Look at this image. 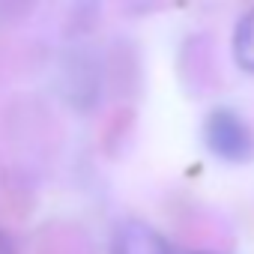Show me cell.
I'll list each match as a JSON object with an SVG mask.
<instances>
[{"label":"cell","instance_id":"obj_1","mask_svg":"<svg viewBox=\"0 0 254 254\" xmlns=\"http://www.w3.org/2000/svg\"><path fill=\"white\" fill-rule=\"evenodd\" d=\"M203 138L209 153L224 162H248L254 156V135L248 129V123L230 108H215L206 117Z\"/></svg>","mask_w":254,"mask_h":254},{"label":"cell","instance_id":"obj_2","mask_svg":"<svg viewBox=\"0 0 254 254\" xmlns=\"http://www.w3.org/2000/svg\"><path fill=\"white\" fill-rule=\"evenodd\" d=\"M114 254H171V245L144 221H123L114 233Z\"/></svg>","mask_w":254,"mask_h":254},{"label":"cell","instance_id":"obj_3","mask_svg":"<svg viewBox=\"0 0 254 254\" xmlns=\"http://www.w3.org/2000/svg\"><path fill=\"white\" fill-rule=\"evenodd\" d=\"M233 54H236V63H239L245 72H254V9L236 24Z\"/></svg>","mask_w":254,"mask_h":254},{"label":"cell","instance_id":"obj_4","mask_svg":"<svg viewBox=\"0 0 254 254\" xmlns=\"http://www.w3.org/2000/svg\"><path fill=\"white\" fill-rule=\"evenodd\" d=\"M0 254H15V248H12V242L3 230H0Z\"/></svg>","mask_w":254,"mask_h":254},{"label":"cell","instance_id":"obj_5","mask_svg":"<svg viewBox=\"0 0 254 254\" xmlns=\"http://www.w3.org/2000/svg\"><path fill=\"white\" fill-rule=\"evenodd\" d=\"M191 254H212V251H191Z\"/></svg>","mask_w":254,"mask_h":254}]
</instances>
